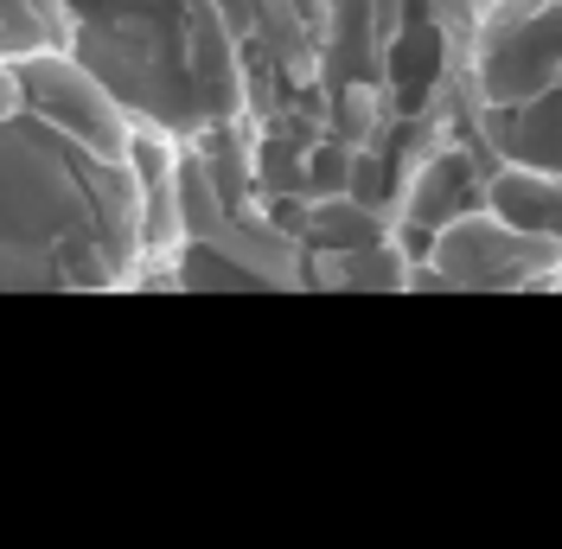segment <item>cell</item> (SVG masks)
I'll return each mask as SVG.
<instances>
[{
    "instance_id": "obj_4",
    "label": "cell",
    "mask_w": 562,
    "mask_h": 549,
    "mask_svg": "<svg viewBox=\"0 0 562 549\" xmlns=\"http://www.w3.org/2000/svg\"><path fill=\"white\" fill-rule=\"evenodd\" d=\"M486 205L498 217H512L518 231H537V237H557L562 243V172H498L486 192Z\"/></svg>"
},
{
    "instance_id": "obj_7",
    "label": "cell",
    "mask_w": 562,
    "mask_h": 549,
    "mask_svg": "<svg viewBox=\"0 0 562 549\" xmlns=\"http://www.w3.org/2000/svg\"><path fill=\"white\" fill-rule=\"evenodd\" d=\"M557 288H562V274H557Z\"/></svg>"
},
{
    "instance_id": "obj_5",
    "label": "cell",
    "mask_w": 562,
    "mask_h": 549,
    "mask_svg": "<svg viewBox=\"0 0 562 549\" xmlns=\"http://www.w3.org/2000/svg\"><path fill=\"white\" fill-rule=\"evenodd\" d=\"M314 237L333 243V249H364V243H378V224H371V211H358L351 199H319L314 205Z\"/></svg>"
},
{
    "instance_id": "obj_6",
    "label": "cell",
    "mask_w": 562,
    "mask_h": 549,
    "mask_svg": "<svg viewBox=\"0 0 562 549\" xmlns=\"http://www.w3.org/2000/svg\"><path fill=\"white\" fill-rule=\"evenodd\" d=\"M20 103H26V97H20V70L0 65V122H13V109Z\"/></svg>"
},
{
    "instance_id": "obj_1",
    "label": "cell",
    "mask_w": 562,
    "mask_h": 549,
    "mask_svg": "<svg viewBox=\"0 0 562 549\" xmlns=\"http://www.w3.org/2000/svg\"><path fill=\"white\" fill-rule=\"evenodd\" d=\"M562 274V243L518 231L498 211H454L435 231V262L416 281H441V288H543Z\"/></svg>"
},
{
    "instance_id": "obj_3",
    "label": "cell",
    "mask_w": 562,
    "mask_h": 549,
    "mask_svg": "<svg viewBox=\"0 0 562 549\" xmlns=\"http://www.w3.org/2000/svg\"><path fill=\"white\" fill-rule=\"evenodd\" d=\"M486 97L492 103H530L562 77V0H525L518 13H492L486 26Z\"/></svg>"
},
{
    "instance_id": "obj_2",
    "label": "cell",
    "mask_w": 562,
    "mask_h": 549,
    "mask_svg": "<svg viewBox=\"0 0 562 549\" xmlns=\"http://www.w3.org/2000/svg\"><path fill=\"white\" fill-rule=\"evenodd\" d=\"M20 97L58 128L70 135L90 160H122L128 141H135V115L109 97V83L97 70L70 65L65 52H33L20 65Z\"/></svg>"
}]
</instances>
